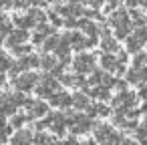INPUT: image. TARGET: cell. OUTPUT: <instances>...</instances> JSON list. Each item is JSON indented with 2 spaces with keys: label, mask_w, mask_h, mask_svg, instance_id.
Returning <instances> with one entry per match:
<instances>
[{
  "label": "cell",
  "mask_w": 147,
  "mask_h": 145,
  "mask_svg": "<svg viewBox=\"0 0 147 145\" xmlns=\"http://www.w3.org/2000/svg\"><path fill=\"white\" fill-rule=\"evenodd\" d=\"M95 137L101 143H123V135L113 131L109 125H97L95 127Z\"/></svg>",
  "instance_id": "1"
},
{
  "label": "cell",
  "mask_w": 147,
  "mask_h": 145,
  "mask_svg": "<svg viewBox=\"0 0 147 145\" xmlns=\"http://www.w3.org/2000/svg\"><path fill=\"white\" fill-rule=\"evenodd\" d=\"M139 97H141V99H147V85H143V87H141V91H139Z\"/></svg>",
  "instance_id": "40"
},
{
  "label": "cell",
  "mask_w": 147,
  "mask_h": 145,
  "mask_svg": "<svg viewBox=\"0 0 147 145\" xmlns=\"http://www.w3.org/2000/svg\"><path fill=\"white\" fill-rule=\"evenodd\" d=\"M125 2H127V6H129V8H137V6H141L143 0H125Z\"/></svg>",
  "instance_id": "38"
},
{
  "label": "cell",
  "mask_w": 147,
  "mask_h": 145,
  "mask_svg": "<svg viewBox=\"0 0 147 145\" xmlns=\"http://www.w3.org/2000/svg\"><path fill=\"white\" fill-rule=\"evenodd\" d=\"M71 105H73L75 109L83 111L85 107H89V105H91V101H89V95H87V93H75V95L71 97Z\"/></svg>",
  "instance_id": "8"
},
{
  "label": "cell",
  "mask_w": 147,
  "mask_h": 145,
  "mask_svg": "<svg viewBox=\"0 0 147 145\" xmlns=\"http://www.w3.org/2000/svg\"><path fill=\"white\" fill-rule=\"evenodd\" d=\"M30 141H32V131H28V129H20V127H18L16 135L12 137V143H30Z\"/></svg>",
  "instance_id": "13"
},
{
  "label": "cell",
  "mask_w": 147,
  "mask_h": 145,
  "mask_svg": "<svg viewBox=\"0 0 147 145\" xmlns=\"http://www.w3.org/2000/svg\"><path fill=\"white\" fill-rule=\"evenodd\" d=\"M59 42H61V36H59V34H53V32H51V36H45L40 45H42V49H45L47 53H51V51H55V49L59 47Z\"/></svg>",
  "instance_id": "11"
},
{
  "label": "cell",
  "mask_w": 147,
  "mask_h": 145,
  "mask_svg": "<svg viewBox=\"0 0 147 145\" xmlns=\"http://www.w3.org/2000/svg\"><path fill=\"white\" fill-rule=\"evenodd\" d=\"M49 125H51V123H49V119H40V121H36V123H34V127H36L38 131H42V129H47Z\"/></svg>",
  "instance_id": "36"
},
{
  "label": "cell",
  "mask_w": 147,
  "mask_h": 145,
  "mask_svg": "<svg viewBox=\"0 0 147 145\" xmlns=\"http://www.w3.org/2000/svg\"><path fill=\"white\" fill-rule=\"evenodd\" d=\"M147 65V53H133V67H143Z\"/></svg>",
  "instance_id": "22"
},
{
  "label": "cell",
  "mask_w": 147,
  "mask_h": 145,
  "mask_svg": "<svg viewBox=\"0 0 147 145\" xmlns=\"http://www.w3.org/2000/svg\"><path fill=\"white\" fill-rule=\"evenodd\" d=\"M95 113H97L99 117H109L111 109H109L107 105H103V103H97V105H95Z\"/></svg>",
  "instance_id": "30"
},
{
  "label": "cell",
  "mask_w": 147,
  "mask_h": 145,
  "mask_svg": "<svg viewBox=\"0 0 147 145\" xmlns=\"http://www.w3.org/2000/svg\"><path fill=\"white\" fill-rule=\"evenodd\" d=\"M115 65H117V57H115L113 53H103V55H101V69L113 71Z\"/></svg>",
  "instance_id": "12"
},
{
  "label": "cell",
  "mask_w": 147,
  "mask_h": 145,
  "mask_svg": "<svg viewBox=\"0 0 147 145\" xmlns=\"http://www.w3.org/2000/svg\"><path fill=\"white\" fill-rule=\"evenodd\" d=\"M47 2V0H28V4H32V6H42Z\"/></svg>",
  "instance_id": "39"
},
{
  "label": "cell",
  "mask_w": 147,
  "mask_h": 145,
  "mask_svg": "<svg viewBox=\"0 0 147 145\" xmlns=\"http://www.w3.org/2000/svg\"><path fill=\"white\" fill-rule=\"evenodd\" d=\"M26 121H28V115H22V113H12V121H10V125H12L14 129H18V127H22Z\"/></svg>",
  "instance_id": "21"
},
{
  "label": "cell",
  "mask_w": 147,
  "mask_h": 145,
  "mask_svg": "<svg viewBox=\"0 0 147 145\" xmlns=\"http://www.w3.org/2000/svg\"><path fill=\"white\" fill-rule=\"evenodd\" d=\"M0 18H2V14H0Z\"/></svg>",
  "instance_id": "43"
},
{
  "label": "cell",
  "mask_w": 147,
  "mask_h": 145,
  "mask_svg": "<svg viewBox=\"0 0 147 145\" xmlns=\"http://www.w3.org/2000/svg\"><path fill=\"white\" fill-rule=\"evenodd\" d=\"M4 125H6V117L0 113V127H4Z\"/></svg>",
  "instance_id": "41"
},
{
  "label": "cell",
  "mask_w": 147,
  "mask_h": 145,
  "mask_svg": "<svg viewBox=\"0 0 147 145\" xmlns=\"http://www.w3.org/2000/svg\"><path fill=\"white\" fill-rule=\"evenodd\" d=\"M131 24L137 28V26H143V24H147V18H145V14L143 12H139L137 8H131Z\"/></svg>",
  "instance_id": "16"
},
{
  "label": "cell",
  "mask_w": 147,
  "mask_h": 145,
  "mask_svg": "<svg viewBox=\"0 0 147 145\" xmlns=\"http://www.w3.org/2000/svg\"><path fill=\"white\" fill-rule=\"evenodd\" d=\"M49 18L53 20V26H61L63 24V18L59 16V12H49Z\"/></svg>",
  "instance_id": "34"
},
{
  "label": "cell",
  "mask_w": 147,
  "mask_h": 145,
  "mask_svg": "<svg viewBox=\"0 0 147 145\" xmlns=\"http://www.w3.org/2000/svg\"><path fill=\"white\" fill-rule=\"evenodd\" d=\"M45 36H47V34H42V32H38V30H36V32L32 34V42H34V45H40Z\"/></svg>",
  "instance_id": "37"
},
{
  "label": "cell",
  "mask_w": 147,
  "mask_h": 145,
  "mask_svg": "<svg viewBox=\"0 0 147 145\" xmlns=\"http://www.w3.org/2000/svg\"><path fill=\"white\" fill-rule=\"evenodd\" d=\"M10 49H12V53H14L16 57H22V55H26V53H30V47H26L24 42H18V45H12Z\"/></svg>",
  "instance_id": "25"
},
{
  "label": "cell",
  "mask_w": 147,
  "mask_h": 145,
  "mask_svg": "<svg viewBox=\"0 0 147 145\" xmlns=\"http://www.w3.org/2000/svg\"><path fill=\"white\" fill-rule=\"evenodd\" d=\"M117 49H119V45H117V38L115 36L107 34V36L101 38V51L103 53H117Z\"/></svg>",
  "instance_id": "10"
},
{
  "label": "cell",
  "mask_w": 147,
  "mask_h": 145,
  "mask_svg": "<svg viewBox=\"0 0 147 145\" xmlns=\"http://www.w3.org/2000/svg\"><path fill=\"white\" fill-rule=\"evenodd\" d=\"M115 28V38L117 40H125L129 36V30H131V22H125V24H119V26H113Z\"/></svg>",
  "instance_id": "17"
},
{
  "label": "cell",
  "mask_w": 147,
  "mask_h": 145,
  "mask_svg": "<svg viewBox=\"0 0 147 145\" xmlns=\"http://www.w3.org/2000/svg\"><path fill=\"white\" fill-rule=\"evenodd\" d=\"M77 28H81L87 36H95L97 34V26L89 20V18H85V20H79V24H77Z\"/></svg>",
  "instance_id": "15"
},
{
  "label": "cell",
  "mask_w": 147,
  "mask_h": 145,
  "mask_svg": "<svg viewBox=\"0 0 147 145\" xmlns=\"http://www.w3.org/2000/svg\"><path fill=\"white\" fill-rule=\"evenodd\" d=\"M12 24L14 26H18V28H32L34 26V20L30 18V14H16L14 18H12Z\"/></svg>",
  "instance_id": "9"
},
{
  "label": "cell",
  "mask_w": 147,
  "mask_h": 145,
  "mask_svg": "<svg viewBox=\"0 0 147 145\" xmlns=\"http://www.w3.org/2000/svg\"><path fill=\"white\" fill-rule=\"evenodd\" d=\"M22 57H24L28 69H36V67H38V57H36V55H28V53H26V55H22Z\"/></svg>",
  "instance_id": "27"
},
{
  "label": "cell",
  "mask_w": 147,
  "mask_h": 145,
  "mask_svg": "<svg viewBox=\"0 0 147 145\" xmlns=\"http://www.w3.org/2000/svg\"><path fill=\"white\" fill-rule=\"evenodd\" d=\"M63 24L67 26V28H77V24H79V20L73 16V14H65V18H63Z\"/></svg>",
  "instance_id": "29"
},
{
  "label": "cell",
  "mask_w": 147,
  "mask_h": 145,
  "mask_svg": "<svg viewBox=\"0 0 147 145\" xmlns=\"http://www.w3.org/2000/svg\"><path fill=\"white\" fill-rule=\"evenodd\" d=\"M0 113H2L4 117L16 113V105L12 101V95H4V97H0Z\"/></svg>",
  "instance_id": "7"
},
{
  "label": "cell",
  "mask_w": 147,
  "mask_h": 145,
  "mask_svg": "<svg viewBox=\"0 0 147 145\" xmlns=\"http://www.w3.org/2000/svg\"><path fill=\"white\" fill-rule=\"evenodd\" d=\"M10 65H12V59H10V57H6V55H2V53H0V73H4V71H8V69H10Z\"/></svg>",
  "instance_id": "26"
},
{
  "label": "cell",
  "mask_w": 147,
  "mask_h": 145,
  "mask_svg": "<svg viewBox=\"0 0 147 145\" xmlns=\"http://www.w3.org/2000/svg\"><path fill=\"white\" fill-rule=\"evenodd\" d=\"M38 65H40L42 69L51 71V69H53V67H57L59 63H57V57H53V55H45L42 59H38Z\"/></svg>",
  "instance_id": "19"
},
{
  "label": "cell",
  "mask_w": 147,
  "mask_h": 145,
  "mask_svg": "<svg viewBox=\"0 0 147 145\" xmlns=\"http://www.w3.org/2000/svg\"><path fill=\"white\" fill-rule=\"evenodd\" d=\"M36 83H38V75H36V73H26V71H24L20 77L14 79V87H16V91H22V93L30 91Z\"/></svg>",
  "instance_id": "3"
},
{
  "label": "cell",
  "mask_w": 147,
  "mask_h": 145,
  "mask_svg": "<svg viewBox=\"0 0 147 145\" xmlns=\"http://www.w3.org/2000/svg\"><path fill=\"white\" fill-rule=\"evenodd\" d=\"M117 53H119V55H115V57H117V61L125 65V63L129 61V55H127V51H117Z\"/></svg>",
  "instance_id": "35"
},
{
  "label": "cell",
  "mask_w": 147,
  "mask_h": 145,
  "mask_svg": "<svg viewBox=\"0 0 147 145\" xmlns=\"http://www.w3.org/2000/svg\"><path fill=\"white\" fill-rule=\"evenodd\" d=\"M135 135H137L143 143H147V121H143L141 125L135 127Z\"/></svg>",
  "instance_id": "23"
},
{
  "label": "cell",
  "mask_w": 147,
  "mask_h": 145,
  "mask_svg": "<svg viewBox=\"0 0 147 145\" xmlns=\"http://www.w3.org/2000/svg\"><path fill=\"white\" fill-rule=\"evenodd\" d=\"M61 83H65L69 87H77V77H73V75H61Z\"/></svg>",
  "instance_id": "32"
},
{
  "label": "cell",
  "mask_w": 147,
  "mask_h": 145,
  "mask_svg": "<svg viewBox=\"0 0 147 145\" xmlns=\"http://www.w3.org/2000/svg\"><path fill=\"white\" fill-rule=\"evenodd\" d=\"M125 75H127V83H131V85H139V83H141V77H139L137 67H133V69L125 71Z\"/></svg>",
  "instance_id": "20"
},
{
  "label": "cell",
  "mask_w": 147,
  "mask_h": 145,
  "mask_svg": "<svg viewBox=\"0 0 147 145\" xmlns=\"http://www.w3.org/2000/svg\"><path fill=\"white\" fill-rule=\"evenodd\" d=\"M95 65H97V61H95V57L89 55V53H81V55L75 59V63H73L77 75H87V73H91V71L95 69Z\"/></svg>",
  "instance_id": "2"
},
{
  "label": "cell",
  "mask_w": 147,
  "mask_h": 145,
  "mask_svg": "<svg viewBox=\"0 0 147 145\" xmlns=\"http://www.w3.org/2000/svg\"><path fill=\"white\" fill-rule=\"evenodd\" d=\"M24 107H26V111H28V113H26L28 119H38V117H45V115L49 113V107H47V103H42V101L26 99Z\"/></svg>",
  "instance_id": "4"
},
{
  "label": "cell",
  "mask_w": 147,
  "mask_h": 145,
  "mask_svg": "<svg viewBox=\"0 0 147 145\" xmlns=\"http://www.w3.org/2000/svg\"><path fill=\"white\" fill-rule=\"evenodd\" d=\"M28 14H30V18L34 20V26H36L38 22H45V18H47V14H45L42 10H36V8H32V10H28Z\"/></svg>",
  "instance_id": "24"
},
{
  "label": "cell",
  "mask_w": 147,
  "mask_h": 145,
  "mask_svg": "<svg viewBox=\"0 0 147 145\" xmlns=\"http://www.w3.org/2000/svg\"><path fill=\"white\" fill-rule=\"evenodd\" d=\"M111 26H119V24H125V22H129V16H127V12L125 10H115L113 14H111Z\"/></svg>",
  "instance_id": "14"
},
{
  "label": "cell",
  "mask_w": 147,
  "mask_h": 145,
  "mask_svg": "<svg viewBox=\"0 0 147 145\" xmlns=\"http://www.w3.org/2000/svg\"><path fill=\"white\" fill-rule=\"evenodd\" d=\"M141 111H143V113H147V99H145V103H143V107H141Z\"/></svg>",
  "instance_id": "42"
},
{
  "label": "cell",
  "mask_w": 147,
  "mask_h": 145,
  "mask_svg": "<svg viewBox=\"0 0 147 145\" xmlns=\"http://www.w3.org/2000/svg\"><path fill=\"white\" fill-rule=\"evenodd\" d=\"M51 105L59 107V109H69L71 107V95L69 93H63V91H55L51 97H49Z\"/></svg>",
  "instance_id": "5"
},
{
  "label": "cell",
  "mask_w": 147,
  "mask_h": 145,
  "mask_svg": "<svg viewBox=\"0 0 147 145\" xmlns=\"http://www.w3.org/2000/svg\"><path fill=\"white\" fill-rule=\"evenodd\" d=\"M12 101H14V105H16V107H24L26 97L22 95V91H18V93H14V95H12Z\"/></svg>",
  "instance_id": "31"
},
{
  "label": "cell",
  "mask_w": 147,
  "mask_h": 145,
  "mask_svg": "<svg viewBox=\"0 0 147 145\" xmlns=\"http://www.w3.org/2000/svg\"><path fill=\"white\" fill-rule=\"evenodd\" d=\"M28 40V30L26 28H18L16 30H10V34L6 36V47L10 49L12 45H18V42H26Z\"/></svg>",
  "instance_id": "6"
},
{
  "label": "cell",
  "mask_w": 147,
  "mask_h": 145,
  "mask_svg": "<svg viewBox=\"0 0 147 145\" xmlns=\"http://www.w3.org/2000/svg\"><path fill=\"white\" fill-rule=\"evenodd\" d=\"M125 40H127V53H137V51H141V47H143V42H141L135 34L127 36Z\"/></svg>",
  "instance_id": "18"
},
{
  "label": "cell",
  "mask_w": 147,
  "mask_h": 145,
  "mask_svg": "<svg viewBox=\"0 0 147 145\" xmlns=\"http://www.w3.org/2000/svg\"><path fill=\"white\" fill-rule=\"evenodd\" d=\"M32 141H34V143H53L55 137L45 135V133H36V135H32Z\"/></svg>",
  "instance_id": "28"
},
{
  "label": "cell",
  "mask_w": 147,
  "mask_h": 145,
  "mask_svg": "<svg viewBox=\"0 0 147 145\" xmlns=\"http://www.w3.org/2000/svg\"><path fill=\"white\" fill-rule=\"evenodd\" d=\"M111 87H115L117 91H125V89H127V81H123V79H113Z\"/></svg>",
  "instance_id": "33"
}]
</instances>
